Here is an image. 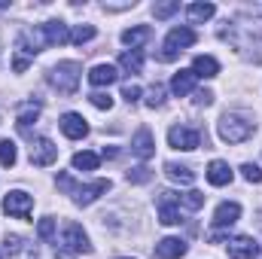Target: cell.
Instances as JSON below:
<instances>
[{"label":"cell","mask_w":262,"mask_h":259,"mask_svg":"<svg viewBox=\"0 0 262 259\" xmlns=\"http://www.w3.org/2000/svg\"><path fill=\"white\" fill-rule=\"evenodd\" d=\"M37 116H40V104H28V107L18 113V131L28 134V131H31V122H37Z\"/></svg>","instance_id":"25"},{"label":"cell","mask_w":262,"mask_h":259,"mask_svg":"<svg viewBox=\"0 0 262 259\" xmlns=\"http://www.w3.org/2000/svg\"><path fill=\"white\" fill-rule=\"evenodd\" d=\"M37 235H40L43 241H52V238H55V220H52V217H43L40 226H37Z\"/></svg>","instance_id":"31"},{"label":"cell","mask_w":262,"mask_h":259,"mask_svg":"<svg viewBox=\"0 0 262 259\" xmlns=\"http://www.w3.org/2000/svg\"><path fill=\"white\" fill-rule=\"evenodd\" d=\"M259 256V244L247 235H238L229 241V259H256Z\"/></svg>","instance_id":"9"},{"label":"cell","mask_w":262,"mask_h":259,"mask_svg":"<svg viewBox=\"0 0 262 259\" xmlns=\"http://www.w3.org/2000/svg\"><path fill=\"white\" fill-rule=\"evenodd\" d=\"M195 73L192 70H180V73H174V79H171V92L177 95V98H183V95H189L192 89H195Z\"/></svg>","instance_id":"19"},{"label":"cell","mask_w":262,"mask_h":259,"mask_svg":"<svg viewBox=\"0 0 262 259\" xmlns=\"http://www.w3.org/2000/svg\"><path fill=\"white\" fill-rule=\"evenodd\" d=\"M238 217H241V204H238V201H223V204L216 207V213H213V229H216V232H220V229H229V226L238 223Z\"/></svg>","instance_id":"10"},{"label":"cell","mask_w":262,"mask_h":259,"mask_svg":"<svg viewBox=\"0 0 262 259\" xmlns=\"http://www.w3.org/2000/svg\"><path fill=\"white\" fill-rule=\"evenodd\" d=\"M31 210H34V198H31L28 192H21V189H15V192H9L6 198H3V213H6V217L28 220Z\"/></svg>","instance_id":"5"},{"label":"cell","mask_w":262,"mask_h":259,"mask_svg":"<svg viewBox=\"0 0 262 259\" xmlns=\"http://www.w3.org/2000/svg\"><path fill=\"white\" fill-rule=\"evenodd\" d=\"M122 98H125L128 104H134V101L140 98V85H134V82H125V85H122Z\"/></svg>","instance_id":"36"},{"label":"cell","mask_w":262,"mask_h":259,"mask_svg":"<svg viewBox=\"0 0 262 259\" xmlns=\"http://www.w3.org/2000/svg\"><path fill=\"white\" fill-rule=\"evenodd\" d=\"M241 174H244V180H250V183H262V171L253 162H244V165H241Z\"/></svg>","instance_id":"34"},{"label":"cell","mask_w":262,"mask_h":259,"mask_svg":"<svg viewBox=\"0 0 262 259\" xmlns=\"http://www.w3.org/2000/svg\"><path fill=\"white\" fill-rule=\"evenodd\" d=\"M186 253V241L180 238H162L152 250V259H180Z\"/></svg>","instance_id":"13"},{"label":"cell","mask_w":262,"mask_h":259,"mask_svg":"<svg viewBox=\"0 0 262 259\" xmlns=\"http://www.w3.org/2000/svg\"><path fill=\"white\" fill-rule=\"evenodd\" d=\"M253 131H256V125H253V122H247L244 116L226 113V116L220 119V137H223L226 143H244Z\"/></svg>","instance_id":"2"},{"label":"cell","mask_w":262,"mask_h":259,"mask_svg":"<svg viewBox=\"0 0 262 259\" xmlns=\"http://www.w3.org/2000/svg\"><path fill=\"white\" fill-rule=\"evenodd\" d=\"M198 34L192 28H174V31H168V37H165V52L159 55L162 61H174L183 49H189V46H195Z\"/></svg>","instance_id":"3"},{"label":"cell","mask_w":262,"mask_h":259,"mask_svg":"<svg viewBox=\"0 0 262 259\" xmlns=\"http://www.w3.org/2000/svg\"><path fill=\"white\" fill-rule=\"evenodd\" d=\"M79 76H82V67L76 61H58L49 70V82L58 89V95H73L79 85Z\"/></svg>","instance_id":"1"},{"label":"cell","mask_w":262,"mask_h":259,"mask_svg":"<svg viewBox=\"0 0 262 259\" xmlns=\"http://www.w3.org/2000/svg\"><path fill=\"white\" fill-rule=\"evenodd\" d=\"M195 101H198V104H204V107H207V104L213 101V95H210V92H198V95H195Z\"/></svg>","instance_id":"37"},{"label":"cell","mask_w":262,"mask_h":259,"mask_svg":"<svg viewBox=\"0 0 262 259\" xmlns=\"http://www.w3.org/2000/svg\"><path fill=\"white\" fill-rule=\"evenodd\" d=\"M107 189H110V180H95V183H89V186H73V192L70 195H73L76 204L85 207V204H92L98 195H104Z\"/></svg>","instance_id":"12"},{"label":"cell","mask_w":262,"mask_h":259,"mask_svg":"<svg viewBox=\"0 0 262 259\" xmlns=\"http://www.w3.org/2000/svg\"><path fill=\"white\" fill-rule=\"evenodd\" d=\"M40 37H43V46H61L70 40V31L64 21H46L40 25Z\"/></svg>","instance_id":"11"},{"label":"cell","mask_w":262,"mask_h":259,"mask_svg":"<svg viewBox=\"0 0 262 259\" xmlns=\"http://www.w3.org/2000/svg\"><path fill=\"white\" fill-rule=\"evenodd\" d=\"M98 162H101V156H98V153H89V149H82V153L73 156V168H76V171H95Z\"/></svg>","instance_id":"22"},{"label":"cell","mask_w":262,"mask_h":259,"mask_svg":"<svg viewBox=\"0 0 262 259\" xmlns=\"http://www.w3.org/2000/svg\"><path fill=\"white\" fill-rule=\"evenodd\" d=\"M165 174H168L174 183H183V186H189V183L195 180L192 168H186V165H177V162H168V165H165Z\"/></svg>","instance_id":"21"},{"label":"cell","mask_w":262,"mask_h":259,"mask_svg":"<svg viewBox=\"0 0 262 259\" xmlns=\"http://www.w3.org/2000/svg\"><path fill=\"white\" fill-rule=\"evenodd\" d=\"M192 73L201 76V79H213V76L220 73V61L210 58V55H195V61H192Z\"/></svg>","instance_id":"20"},{"label":"cell","mask_w":262,"mask_h":259,"mask_svg":"<svg viewBox=\"0 0 262 259\" xmlns=\"http://www.w3.org/2000/svg\"><path fill=\"white\" fill-rule=\"evenodd\" d=\"M159 220L165 226H177L180 223V201H177V192H162L159 198Z\"/></svg>","instance_id":"8"},{"label":"cell","mask_w":262,"mask_h":259,"mask_svg":"<svg viewBox=\"0 0 262 259\" xmlns=\"http://www.w3.org/2000/svg\"><path fill=\"white\" fill-rule=\"evenodd\" d=\"M232 168L226 165V162H220V159H213L210 165H207V183L210 186H229L232 183Z\"/></svg>","instance_id":"17"},{"label":"cell","mask_w":262,"mask_h":259,"mask_svg":"<svg viewBox=\"0 0 262 259\" xmlns=\"http://www.w3.org/2000/svg\"><path fill=\"white\" fill-rule=\"evenodd\" d=\"M177 9H180V0H168V3H156V6H152L156 18H171Z\"/></svg>","instance_id":"29"},{"label":"cell","mask_w":262,"mask_h":259,"mask_svg":"<svg viewBox=\"0 0 262 259\" xmlns=\"http://www.w3.org/2000/svg\"><path fill=\"white\" fill-rule=\"evenodd\" d=\"M168 143L174 146V149H195V146H201V134H198V128H186V125H174V128L168 131Z\"/></svg>","instance_id":"6"},{"label":"cell","mask_w":262,"mask_h":259,"mask_svg":"<svg viewBox=\"0 0 262 259\" xmlns=\"http://www.w3.org/2000/svg\"><path fill=\"white\" fill-rule=\"evenodd\" d=\"M177 201H180L183 207H189V210H198V207H204V192H198V189H189V192L177 195Z\"/></svg>","instance_id":"27"},{"label":"cell","mask_w":262,"mask_h":259,"mask_svg":"<svg viewBox=\"0 0 262 259\" xmlns=\"http://www.w3.org/2000/svg\"><path fill=\"white\" fill-rule=\"evenodd\" d=\"M0 259H3V253H0Z\"/></svg>","instance_id":"39"},{"label":"cell","mask_w":262,"mask_h":259,"mask_svg":"<svg viewBox=\"0 0 262 259\" xmlns=\"http://www.w3.org/2000/svg\"><path fill=\"white\" fill-rule=\"evenodd\" d=\"M101 156H104V159H116V156H119V149H116V146H104V153H101Z\"/></svg>","instance_id":"38"},{"label":"cell","mask_w":262,"mask_h":259,"mask_svg":"<svg viewBox=\"0 0 262 259\" xmlns=\"http://www.w3.org/2000/svg\"><path fill=\"white\" fill-rule=\"evenodd\" d=\"M55 159H58V146H55L49 137H40V140L31 146V165L49 168V165H55Z\"/></svg>","instance_id":"7"},{"label":"cell","mask_w":262,"mask_h":259,"mask_svg":"<svg viewBox=\"0 0 262 259\" xmlns=\"http://www.w3.org/2000/svg\"><path fill=\"white\" fill-rule=\"evenodd\" d=\"M61 131H64V137H70V140H82L89 134V125H85V119L79 113H64L61 116Z\"/></svg>","instance_id":"15"},{"label":"cell","mask_w":262,"mask_h":259,"mask_svg":"<svg viewBox=\"0 0 262 259\" xmlns=\"http://www.w3.org/2000/svg\"><path fill=\"white\" fill-rule=\"evenodd\" d=\"M165 104V85H152L149 92H146V107H162Z\"/></svg>","instance_id":"30"},{"label":"cell","mask_w":262,"mask_h":259,"mask_svg":"<svg viewBox=\"0 0 262 259\" xmlns=\"http://www.w3.org/2000/svg\"><path fill=\"white\" fill-rule=\"evenodd\" d=\"M149 37H152V28H149V25H137V28L122 31V43L131 46V52H140V46L149 43Z\"/></svg>","instance_id":"18"},{"label":"cell","mask_w":262,"mask_h":259,"mask_svg":"<svg viewBox=\"0 0 262 259\" xmlns=\"http://www.w3.org/2000/svg\"><path fill=\"white\" fill-rule=\"evenodd\" d=\"M131 153H134L137 159H152V153H156L152 131H149V128H137L134 140H131Z\"/></svg>","instance_id":"14"},{"label":"cell","mask_w":262,"mask_h":259,"mask_svg":"<svg viewBox=\"0 0 262 259\" xmlns=\"http://www.w3.org/2000/svg\"><path fill=\"white\" fill-rule=\"evenodd\" d=\"M119 79V70L113 64H95L89 70V82L95 85V89H104V85H113Z\"/></svg>","instance_id":"16"},{"label":"cell","mask_w":262,"mask_h":259,"mask_svg":"<svg viewBox=\"0 0 262 259\" xmlns=\"http://www.w3.org/2000/svg\"><path fill=\"white\" fill-rule=\"evenodd\" d=\"M61 244H64V250H70V253H92L89 235L82 232L79 223H64V229H61Z\"/></svg>","instance_id":"4"},{"label":"cell","mask_w":262,"mask_h":259,"mask_svg":"<svg viewBox=\"0 0 262 259\" xmlns=\"http://www.w3.org/2000/svg\"><path fill=\"white\" fill-rule=\"evenodd\" d=\"M149 180H152V171H149V168H143V165L128 171V183H149Z\"/></svg>","instance_id":"32"},{"label":"cell","mask_w":262,"mask_h":259,"mask_svg":"<svg viewBox=\"0 0 262 259\" xmlns=\"http://www.w3.org/2000/svg\"><path fill=\"white\" fill-rule=\"evenodd\" d=\"M119 64L125 73H140L143 70V52H122L119 55Z\"/></svg>","instance_id":"24"},{"label":"cell","mask_w":262,"mask_h":259,"mask_svg":"<svg viewBox=\"0 0 262 259\" xmlns=\"http://www.w3.org/2000/svg\"><path fill=\"white\" fill-rule=\"evenodd\" d=\"M3 250H6V253H18V250H21V238H18V235H6V238H3Z\"/></svg>","instance_id":"35"},{"label":"cell","mask_w":262,"mask_h":259,"mask_svg":"<svg viewBox=\"0 0 262 259\" xmlns=\"http://www.w3.org/2000/svg\"><path fill=\"white\" fill-rule=\"evenodd\" d=\"M95 25H79L73 34H70V43H76V46H82V43H89V40H95Z\"/></svg>","instance_id":"28"},{"label":"cell","mask_w":262,"mask_h":259,"mask_svg":"<svg viewBox=\"0 0 262 259\" xmlns=\"http://www.w3.org/2000/svg\"><path fill=\"white\" fill-rule=\"evenodd\" d=\"M15 159H18L15 143H12V140H0V165H3V168H12Z\"/></svg>","instance_id":"26"},{"label":"cell","mask_w":262,"mask_h":259,"mask_svg":"<svg viewBox=\"0 0 262 259\" xmlns=\"http://www.w3.org/2000/svg\"><path fill=\"white\" fill-rule=\"evenodd\" d=\"M186 12H189V21H195V25H198V21H207V18H213L216 6H213V3H192Z\"/></svg>","instance_id":"23"},{"label":"cell","mask_w":262,"mask_h":259,"mask_svg":"<svg viewBox=\"0 0 262 259\" xmlns=\"http://www.w3.org/2000/svg\"><path fill=\"white\" fill-rule=\"evenodd\" d=\"M89 101H92V107H98V110H110V107H113V98H110L107 92H95V95H89Z\"/></svg>","instance_id":"33"}]
</instances>
